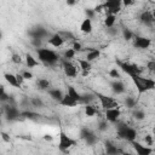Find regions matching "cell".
I'll return each instance as SVG.
<instances>
[{"label":"cell","instance_id":"37","mask_svg":"<svg viewBox=\"0 0 155 155\" xmlns=\"http://www.w3.org/2000/svg\"><path fill=\"white\" fill-rule=\"evenodd\" d=\"M92 133V131L90 130V128H87V127H82L81 130H80V138L81 139H85L87 136H90Z\"/></svg>","mask_w":155,"mask_h":155},{"label":"cell","instance_id":"22","mask_svg":"<svg viewBox=\"0 0 155 155\" xmlns=\"http://www.w3.org/2000/svg\"><path fill=\"white\" fill-rule=\"evenodd\" d=\"M67 94L70 97V98H73L75 102H80V97H81V94L73 87V86H68V90H67Z\"/></svg>","mask_w":155,"mask_h":155},{"label":"cell","instance_id":"6","mask_svg":"<svg viewBox=\"0 0 155 155\" xmlns=\"http://www.w3.org/2000/svg\"><path fill=\"white\" fill-rule=\"evenodd\" d=\"M117 64L122 69V71H125L130 76L142 74V68L138 67L137 64H132V63H127V62H120V61H117Z\"/></svg>","mask_w":155,"mask_h":155},{"label":"cell","instance_id":"39","mask_svg":"<svg viewBox=\"0 0 155 155\" xmlns=\"http://www.w3.org/2000/svg\"><path fill=\"white\" fill-rule=\"evenodd\" d=\"M108 127H109V125H108L107 120H105V121H101V122L98 124V131H101V132L107 131V130H108Z\"/></svg>","mask_w":155,"mask_h":155},{"label":"cell","instance_id":"52","mask_svg":"<svg viewBox=\"0 0 155 155\" xmlns=\"http://www.w3.org/2000/svg\"><path fill=\"white\" fill-rule=\"evenodd\" d=\"M132 4H133V1H131V0H125V1H124V5H125V6H127V5H132Z\"/></svg>","mask_w":155,"mask_h":155},{"label":"cell","instance_id":"38","mask_svg":"<svg viewBox=\"0 0 155 155\" xmlns=\"http://www.w3.org/2000/svg\"><path fill=\"white\" fill-rule=\"evenodd\" d=\"M109 75L111 76V78H114L115 80H119L121 76H120V73H119V70L116 69V68H113L110 71H109Z\"/></svg>","mask_w":155,"mask_h":155},{"label":"cell","instance_id":"10","mask_svg":"<svg viewBox=\"0 0 155 155\" xmlns=\"http://www.w3.org/2000/svg\"><path fill=\"white\" fill-rule=\"evenodd\" d=\"M132 145H133V149L136 150L137 155H151V153H153V148L151 147L143 145L139 142L133 140L132 142Z\"/></svg>","mask_w":155,"mask_h":155},{"label":"cell","instance_id":"30","mask_svg":"<svg viewBox=\"0 0 155 155\" xmlns=\"http://www.w3.org/2000/svg\"><path fill=\"white\" fill-rule=\"evenodd\" d=\"M84 140L86 142V144H87V145H94V144L97 143L98 138H97V136L94 134V132H92V133H91L90 136H87Z\"/></svg>","mask_w":155,"mask_h":155},{"label":"cell","instance_id":"28","mask_svg":"<svg viewBox=\"0 0 155 155\" xmlns=\"http://www.w3.org/2000/svg\"><path fill=\"white\" fill-rule=\"evenodd\" d=\"M93 99H94V97H93L92 94H90V93H85V94H81V97H80V102H79V103H82V104L87 105V104H90Z\"/></svg>","mask_w":155,"mask_h":155},{"label":"cell","instance_id":"5","mask_svg":"<svg viewBox=\"0 0 155 155\" xmlns=\"http://www.w3.org/2000/svg\"><path fill=\"white\" fill-rule=\"evenodd\" d=\"M96 97L99 99L101 105L103 107L104 110L114 109V108H120V107H119V103L116 102V99H114V98H111V97H109V96H105V94H103V93L97 92V93H96Z\"/></svg>","mask_w":155,"mask_h":155},{"label":"cell","instance_id":"32","mask_svg":"<svg viewBox=\"0 0 155 155\" xmlns=\"http://www.w3.org/2000/svg\"><path fill=\"white\" fill-rule=\"evenodd\" d=\"M96 113H97V110L93 108V105H91V104L85 105V114H86V116H94Z\"/></svg>","mask_w":155,"mask_h":155},{"label":"cell","instance_id":"34","mask_svg":"<svg viewBox=\"0 0 155 155\" xmlns=\"http://www.w3.org/2000/svg\"><path fill=\"white\" fill-rule=\"evenodd\" d=\"M122 35H124V39H125L126 41H130V40L133 38V33H132L128 28H124V29H122Z\"/></svg>","mask_w":155,"mask_h":155},{"label":"cell","instance_id":"1","mask_svg":"<svg viewBox=\"0 0 155 155\" xmlns=\"http://www.w3.org/2000/svg\"><path fill=\"white\" fill-rule=\"evenodd\" d=\"M131 79L136 85L138 96H140L150 90H154V87H155V81L153 79H145L142 75H132Z\"/></svg>","mask_w":155,"mask_h":155},{"label":"cell","instance_id":"36","mask_svg":"<svg viewBox=\"0 0 155 155\" xmlns=\"http://www.w3.org/2000/svg\"><path fill=\"white\" fill-rule=\"evenodd\" d=\"M75 53H76V52H75L73 48H68V50H65V51H64V58H65V61L74 58Z\"/></svg>","mask_w":155,"mask_h":155},{"label":"cell","instance_id":"21","mask_svg":"<svg viewBox=\"0 0 155 155\" xmlns=\"http://www.w3.org/2000/svg\"><path fill=\"white\" fill-rule=\"evenodd\" d=\"M59 104L61 105H63V107H75V105H78V102H75L73 98H70L67 93L63 96V98L59 101Z\"/></svg>","mask_w":155,"mask_h":155},{"label":"cell","instance_id":"53","mask_svg":"<svg viewBox=\"0 0 155 155\" xmlns=\"http://www.w3.org/2000/svg\"><path fill=\"white\" fill-rule=\"evenodd\" d=\"M4 93H5V87L2 85H0V96L4 94Z\"/></svg>","mask_w":155,"mask_h":155},{"label":"cell","instance_id":"42","mask_svg":"<svg viewBox=\"0 0 155 155\" xmlns=\"http://www.w3.org/2000/svg\"><path fill=\"white\" fill-rule=\"evenodd\" d=\"M21 75L23 76V79H24V80H30V79H33V74H31L30 71H28V70L22 71V73H21Z\"/></svg>","mask_w":155,"mask_h":155},{"label":"cell","instance_id":"23","mask_svg":"<svg viewBox=\"0 0 155 155\" xmlns=\"http://www.w3.org/2000/svg\"><path fill=\"white\" fill-rule=\"evenodd\" d=\"M4 78H5V80H6L11 86H13V87H19V85H18V82H17V80H16V75H15V74L5 73V74H4Z\"/></svg>","mask_w":155,"mask_h":155},{"label":"cell","instance_id":"7","mask_svg":"<svg viewBox=\"0 0 155 155\" xmlns=\"http://www.w3.org/2000/svg\"><path fill=\"white\" fill-rule=\"evenodd\" d=\"M103 8L108 12V15H114L116 16V13L121 10V1L120 0H108L102 2Z\"/></svg>","mask_w":155,"mask_h":155},{"label":"cell","instance_id":"19","mask_svg":"<svg viewBox=\"0 0 155 155\" xmlns=\"http://www.w3.org/2000/svg\"><path fill=\"white\" fill-rule=\"evenodd\" d=\"M101 56V51L99 50H96V48H92V47H88V52H87V56H86V61L87 62H92L97 58H99Z\"/></svg>","mask_w":155,"mask_h":155},{"label":"cell","instance_id":"57","mask_svg":"<svg viewBox=\"0 0 155 155\" xmlns=\"http://www.w3.org/2000/svg\"><path fill=\"white\" fill-rule=\"evenodd\" d=\"M0 122H1V120H0Z\"/></svg>","mask_w":155,"mask_h":155},{"label":"cell","instance_id":"29","mask_svg":"<svg viewBox=\"0 0 155 155\" xmlns=\"http://www.w3.org/2000/svg\"><path fill=\"white\" fill-rule=\"evenodd\" d=\"M79 64H80L81 70H82V71H86V73H88V71L91 70V68H92L91 63L87 62L86 59H79Z\"/></svg>","mask_w":155,"mask_h":155},{"label":"cell","instance_id":"3","mask_svg":"<svg viewBox=\"0 0 155 155\" xmlns=\"http://www.w3.org/2000/svg\"><path fill=\"white\" fill-rule=\"evenodd\" d=\"M116 132H117V136L119 138L121 139H125V140H128V142H133L136 140V137H137V132L134 128L127 126L126 124H119L117 127H116Z\"/></svg>","mask_w":155,"mask_h":155},{"label":"cell","instance_id":"26","mask_svg":"<svg viewBox=\"0 0 155 155\" xmlns=\"http://www.w3.org/2000/svg\"><path fill=\"white\" fill-rule=\"evenodd\" d=\"M21 116L22 117H25V119H29V120H36L40 117L39 114L34 113V111H29V110H25V111H22L21 113Z\"/></svg>","mask_w":155,"mask_h":155},{"label":"cell","instance_id":"50","mask_svg":"<svg viewBox=\"0 0 155 155\" xmlns=\"http://www.w3.org/2000/svg\"><path fill=\"white\" fill-rule=\"evenodd\" d=\"M108 33H110L111 35H116V33H117V30L113 27V28H108Z\"/></svg>","mask_w":155,"mask_h":155},{"label":"cell","instance_id":"55","mask_svg":"<svg viewBox=\"0 0 155 155\" xmlns=\"http://www.w3.org/2000/svg\"><path fill=\"white\" fill-rule=\"evenodd\" d=\"M121 154H122V155H132L131 153H127V151H122Z\"/></svg>","mask_w":155,"mask_h":155},{"label":"cell","instance_id":"20","mask_svg":"<svg viewBox=\"0 0 155 155\" xmlns=\"http://www.w3.org/2000/svg\"><path fill=\"white\" fill-rule=\"evenodd\" d=\"M48 91V94H50V97L52 98V99H54V101H57L58 103H59V101L63 98V92L61 91V90H58V88H50V90H47Z\"/></svg>","mask_w":155,"mask_h":155},{"label":"cell","instance_id":"2","mask_svg":"<svg viewBox=\"0 0 155 155\" xmlns=\"http://www.w3.org/2000/svg\"><path fill=\"white\" fill-rule=\"evenodd\" d=\"M36 53H38V57H39L40 62L45 63L46 65H54L59 59L58 54L54 51L48 50V48H41L40 47V48L36 50Z\"/></svg>","mask_w":155,"mask_h":155},{"label":"cell","instance_id":"9","mask_svg":"<svg viewBox=\"0 0 155 155\" xmlns=\"http://www.w3.org/2000/svg\"><path fill=\"white\" fill-rule=\"evenodd\" d=\"M28 34H29V36H30L31 39H40V40H42L44 38H46V36L48 35V31H47L44 27L38 25V27L30 29V30L28 31Z\"/></svg>","mask_w":155,"mask_h":155},{"label":"cell","instance_id":"12","mask_svg":"<svg viewBox=\"0 0 155 155\" xmlns=\"http://www.w3.org/2000/svg\"><path fill=\"white\" fill-rule=\"evenodd\" d=\"M121 115V110L120 108H114V109H108L105 110V119L109 122H116L117 119Z\"/></svg>","mask_w":155,"mask_h":155},{"label":"cell","instance_id":"14","mask_svg":"<svg viewBox=\"0 0 155 155\" xmlns=\"http://www.w3.org/2000/svg\"><path fill=\"white\" fill-rule=\"evenodd\" d=\"M62 64H63L64 74H65L67 76H70V78L76 76V68H75V65H73L70 62H68V61H65V59L62 62Z\"/></svg>","mask_w":155,"mask_h":155},{"label":"cell","instance_id":"24","mask_svg":"<svg viewBox=\"0 0 155 155\" xmlns=\"http://www.w3.org/2000/svg\"><path fill=\"white\" fill-rule=\"evenodd\" d=\"M25 63H27V67H28V68H34V67L39 65V62H38L30 53H27V54H25Z\"/></svg>","mask_w":155,"mask_h":155},{"label":"cell","instance_id":"11","mask_svg":"<svg viewBox=\"0 0 155 155\" xmlns=\"http://www.w3.org/2000/svg\"><path fill=\"white\" fill-rule=\"evenodd\" d=\"M133 45L137 48L144 50V48H148L151 45V40L149 38H145V36H136L134 41H133Z\"/></svg>","mask_w":155,"mask_h":155},{"label":"cell","instance_id":"31","mask_svg":"<svg viewBox=\"0 0 155 155\" xmlns=\"http://www.w3.org/2000/svg\"><path fill=\"white\" fill-rule=\"evenodd\" d=\"M137 104V101L133 98V97H126L125 98V105L128 108V109H133Z\"/></svg>","mask_w":155,"mask_h":155},{"label":"cell","instance_id":"35","mask_svg":"<svg viewBox=\"0 0 155 155\" xmlns=\"http://www.w3.org/2000/svg\"><path fill=\"white\" fill-rule=\"evenodd\" d=\"M34 107H36V108H42L44 107V102L40 99V98H36V97H34V98H31L30 101H29Z\"/></svg>","mask_w":155,"mask_h":155},{"label":"cell","instance_id":"51","mask_svg":"<svg viewBox=\"0 0 155 155\" xmlns=\"http://www.w3.org/2000/svg\"><path fill=\"white\" fill-rule=\"evenodd\" d=\"M44 139H45V140H52L53 137H52L51 134H45V136H44Z\"/></svg>","mask_w":155,"mask_h":155},{"label":"cell","instance_id":"27","mask_svg":"<svg viewBox=\"0 0 155 155\" xmlns=\"http://www.w3.org/2000/svg\"><path fill=\"white\" fill-rule=\"evenodd\" d=\"M36 85L40 90H50V81L47 79H39L36 81Z\"/></svg>","mask_w":155,"mask_h":155},{"label":"cell","instance_id":"45","mask_svg":"<svg viewBox=\"0 0 155 155\" xmlns=\"http://www.w3.org/2000/svg\"><path fill=\"white\" fill-rule=\"evenodd\" d=\"M41 40L40 39H31V44L35 46V47H38V48H40V46H41Z\"/></svg>","mask_w":155,"mask_h":155},{"label":"cell","instance_id":"16","mask_svg":"<svg viewBox=\"0 0 155 155\" xmlns=\"http://www.w3.org/2000/svg\"><path fill=\"white\" fill-rule=\"evenodd\" d=\"M48 44L53 47H61L63 44H64V38L61 35V34H53L50 39H48Z\"/></svg>","mask_w":155,"mask_h":155},{"label":"cell","instance_id":"18","mask_svg":"<svg viewBox=\"0 0 155 155\" xmlns=\"http://www.w3.org/2000/svg\"><path fill=\"white\" fill-rule=\"evenodd\" d=\"M80 30L85 34H90L92 31V21L88 18H85L80 24Z\"/></svg>","mask_w":155,"mask_h":155},{"label":"cell","instance_id":"54","mask_svg":"<svg viewBox=\"0 0 155 155\" xmlns=\"http://www.w3.org/2000/svg\"><path fill=\"white\" fill-rule=\"evenodd\" d=\"M67 5H75V1H73V0H69V1H67Z\"/></svg>","mask_w":155,"mask_h":155},{"label":"cell","instance_id":"47","mask_svg":"<svg viewBox=\"0 0 155 155\" xmlns=\"http://www.w3.org/2000/svg\"><path fill=\"white\" fill-rule=\"evenodd\" d=\"M16 80H17V82H18L19 86H21V85L23 84V81H24V79H23V76H22L21 74H16Z\"/></svg>","mask_w":155,"mask_h":155},{"label":"cell","instance_id":"43","mask_svg":"<svg viewBox=\"0 0 155 155\" xmlns=\"http://www.w3.org/2000/svg\"><path fill=\"white\" fill-rule=\"evenodd\" d=\"M73 50H74L75 52H79V51H81V50H82V46H81V44H80V42H78V41H74V44H73Z\"/></svg>","mask_w":155,"mask_h":155},{"label":"cell","instance_id":"49","mask_svg":"<svg viewBox=\"0 0 155 155\" xmlns=\"http://www.w3.org/2000/svg\"><path fill=\"white\" fill-rule=\"evenodd\" d=\"M93 10H94V12H101V11H103L104 8H103V5H102V2H101V4H98V5H97V6L93 8Z\"/></svg>","mask_w":155,"mask_h":155},{"label":"cell","instance_id":"56","mask_svg":"<svg viewBox=\"0 0 155 155\" xmlns=\"http://www.w3.org/2000/svg\"><path fill=\"white\" fill-rule=\"evenodd\" d=\"M1 39H2V31L0 30V40H1Z\"/></svg>","mask_w":155,"mask_h":155},{"label":"cell","instance_id":"8","mask_svg":"<svg viewBox=\"0 0 155 155\" xmlns=\"http://www.w3.org/2000/svg\"><path fill=\"white\" fill-rule=\"evenodd\" d=\"M4 111L6 114V119L8 121H15L21 117V111L13 105V104H5L4 105Z\"/></svg>","mask_w":155,"mask_h":155},{"label":"cell","instance_id":"15","mask_svg":"<svg viewBox=\"0 0 155 155\" xmlns=\"http://www.w3.org/2000/svg\"><path fill=\"white\" fill-rule=\"evenodd\" d=\"M122 153V150L121 149H119L115 144H113L110 140H107L105 142V154L107 155H119V154H121Z\"/></svg>","mask_w":155,"mask_h":155},{"label":"cell","instance_id":"44","mask_svg":"<svg viewBox=\"0 0 155 155\" xmlns=\"http://www.w3.org/2000/svg\"><path fill=\"white\" fill-rule=\"evenodd\" d=\"M144 140H145V143H147L148 147L153 145V136H151V134H147L145 138H144Z\"/></svg>","mask_w":155,"mask_h":155},{"label":"cell","instance_id":"25","mask_svg":"<svg viewBox=\"0 0 155 155\" xmlns=\"http://www.w3.org/2000/svg\"><path fill=\"white\" fill-rule=\"evenodd\" d=\"M115 21H116V16H114V15H107V17L104 19V25L107 28H113L114 24H115Z\"/></svg>","mask_w":155,"mask_h":155},{"label":"cell","instance_id":"4","mask_svg":"<svg viewBox=\"0 0 155 155\" xmlns=\"http://www.w3.org/2000/svg\"><path fill=\"white\" fill-rule=\"evenodd\" d=\"M76 144V140L70 138L69 136H67V133L64 131L61 130L59 132V143H58V149L61 151H68L71 147H74Z\"/></svg>","mask_w":155,"mask_h":155},{"label":"cell","instance_id":"33","mask_svg":"<svg viewBox=\"0 0 155 155\" xmlns=\"http://www.w3.org/2000/svg\"><path fill=\"white\" fill-rule=\"evenodd\" d=\"M132 115H133V117H134L136 120H139V121L145 119V113H144L143 110H140V109H136Z\"/></svg>","mask_w":155,"mask_h":155},{"label":"cell","instance_id":"13","mask_svg":"<svg viewBox=\"0 0 155 155\" xmlns=\"http://www.w3.org/2000/svg\"><path fill=\"white\" fill-rule=\"evenodd\" d=\"M139 19H140V22H142L143 24H145V25H148V27L153 25V23H154V21H155V18H154V16H153V13H151L150 11H143V12L140 13V16H139Z\"/></svg>","mask_w":155,"mask_h":155},{"label":"cell","instance_id":"41","mask_svg":"<svg viewBox=\"0 0 155 155\" xmlns=\"http://www.w3.org/2000/svg\"><path fill=\"white\" fill-rule=\"evenodd\" d=\"M11 61H12L13 63H16V64H21V63H22V58H21V56L17 54V53H13V54H12Z\"/></svg>","mask_w":155,"mask_h":155},{"label":"cell","instance_id":"17","mask_svg":"<svg viewBox=\"0 0 155 155\" xmlns=\"http://www.w3.org/2000/svg\"><path fill=\"white\" fill-rule=\"evenodd\" d=\"M110 86H111L113 92L116 93V94H121V93H124L125 90H126L125 84H124L122 81H120V80H114V81L110 84Z\"/></svg>","mask_w":155,"mask_h":155},{"label":"cell","instance_id":"46","mask_svg":"<svg viewBox=\"0 0 155 155\" xmlns=\"http://www.w3.org/2000/svg\"><path fill=\"white\" fill-rule=\"evenodd\" d=\"M0 136H1V138L4 139V142H10V136L6 133V132H0Z\"/></svg>","mask_w":155,"mask_h":155},{"label":"cell","instance_id":"48","mask_svg":"<svg viewBox=\"0 0 155 155\" xmlns=\"http://www.w3.org/2000/svg\"><path fill=\"white\" fill-rule=\"evenodd\" d=\"M148 69H149L150 71H154V69H155V61H150V62L148 63Z\"/></svg>","mask_w":155,"mask_h":155},{"label":"cell","instance_id":"40","mask_svg":"<svg viewBox=\"0 0 155 155\" xmlns=\"http://www.w3.org/2000/svg\"><path fill=\"white\" fill-rule=\"evenodd\" d=\"M85 13H86V18H88V19H92L93 17H94V15H96V12H94V10L93 8H86L85 10Z\"/></svg>","mask_w":155,"mask_h":155}]
</instances>
